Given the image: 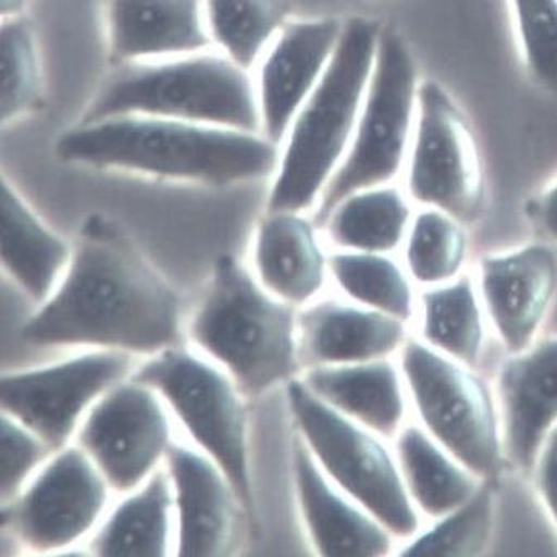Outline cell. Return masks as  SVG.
I'll list each match as a JSON object with an SVG mask.
<instances>
[{
  "label": "cell",
  "instance_id": "6da1fadb",
  "mask_svg": "<svg viewBox=\"0 0 557 557\" xmlns=\"http://www.w3.org/2000/svg\"><path fill=\"white\" fill-rule=\"evenodd\" d=\"M21 335L34 347L157 356L182 342V300L119 226L91 218L59 286Z\"/></svg>",
  "mask_w": 557,
  "mask_h": 557
},
{
  "label": "cell",
  "instance_id": "7a4b0ae2",
  "mask_svg": "<svg viewBox=\"0 0 557 557\" xmlns=\"http://www.w3.org/2000/svg\"><path fill=\"white\" fill-rule=\"evenodd\" d=\"M57 154L84 166L227 186L274 174L278 147L261 132L122 115L78 123L60 136Z\"/></svg>",
  "mask_w": 557,
  "mask_h": 557
},
{
  "label": "cell",
  "instance_id": "3957f363",
  "mask_svg": "<svg viewBox=\"0 0 557 557\" xmlns=\"http://www.w3.org/2000/svg\"><path fill=\"white\" fill-rule=\"evenodd\" d=\"M380 34L369 18L344 24L331 65L278 145L268 211L307 213L321 202L352 145Z\"/></svg>",
  "mask_w": 557,
  "mask_h": 557
},
{
  "label": "cell",
  "instance_id": "277c9868",
  "mask_svg": "<svg viewBox=\"0 0 557 557\" xmlns=\"http://www.w3.org/2000/svg\"><path fill=\"white\" fill-rule=\"evenodd\" d=\"M188 335L198 352L230 373L246 398L289 383L302 367L299 309L272 296L233 256L218 259Z\"/></svg>",
  "mask_w": 557,
  "mask_h": 557
},
{
  "label": "cell",
  "instance_id": "5b68a950",
  "mask_svg": "<svg viewBox=\"0 0 557 557\" xmlns=\"http://www.w3.org/2000/svg\"><path fill=\"white\" fill-rule=\"evenodd\" d=\"M122 115L161 116L261 132L252 72L216 49L119 65L103 82L81 122Z\"/></svg>",
  "mask_w": 557,
  "mask_h": 557
},
{
  "label": "cell",
  "instance_id": "8992f818",
  "mask_svg": "<svg viewBox=\"0 0 557 557\" xmlns=\"http://www.w3.org/2000/svg\"><path fill=\"white\" fill-rule=\"evenodd\" d=\"M287 404L297 435L332 483L401 543L423 530L426 521L411 502L394 442L325 404L302 379L287 383Z\"/></svg>",
  "mask_w": 557,
  "mask_h": 557
},
{
  "label": "cell",
  "instance_id": "52a82bcc",
  "mask_svg": "<svg viewBox=\"0 0 557 557\" xmlns=\"http://www.w3.org/2000/svg\"><path fill=\"white\" fill-rule=\"evenodd\" d=\"M133 379L158 392L195 446L227 474L249 519L256 502L249 460L246 395L226 370L182 345L151 356L133 370Z\"/></svg>",
  "mask_w": 557,
  "mask_h": 557
},
{
  "label": "cell",
  "instance_id": "ba28073f",
  "mask_svg": "<svg viewBox=\"0 0 557 557\" xmlns=\"http://www.w3.org/2000/svg\"><path fill=\"white\" fill-rule=\"evenodd\" d=\"M398 362L418 423L478 476L492 478L505 455L498 395L474 367L414 335Z\"/></svg>",
  "mask_w": 557,
  "mask_h": 557
},
{
  "label": "cell",
  "instance_id": "9c48e42d",
  "mask_svg": "<svg viewBox=\"0 0 557 557\" xmlns=\"http://www.w3.org/2000/svg\"><path fill=\"white\" fill-rule=\"evenodd\" d=\"M417 69L400 35L382 30L352 145L318 206L324 221L345 196L391 185L404 166L418 112Z\"/></svg>",
  "mask_w": 557,
  "mask_h": 557
},
{
  "label": "cell",
  "instance_id": "30bf717a",
  "mask_svg": "<svg viewBox=\"0 0 557 557\" xmlns=\"http://www.w3.org/2000/svg\"><path fill=\"white\" fill-rule=\"evenodd\" d=\"M112 495L97 465L77 443H70L4 503L5 527L30 553H60L95 533Z\"/></svg>",
  "mask_w": 557,
  "mask_h": 557
},
{
  "label": "cell",
  "instance_id": "8fae6325",
  "mask_svg": "<svg viewBox=\"0 0 557 557\" xmlns=\"http://www.w3.org/2000/svg\"><path fill=\"white\" fill-rule=\"evenodd\" d=\"M132 357L94 348L52 366L5 373L0 385L2 413L15 418L57 451L75 440L91 407L132 376Z\"/></svg>",
  "mask_w": 557,
  "mask_h": 557
},
{
  "label": "cell",
  "instance_id": "7c38bea8",
  "mask_svg": "<svg viewBox=\"0 0 557 557\" xmlns=\"http://www.w3.org/2000/svg\"><path fill=\"white\" fill-rule=\"evenodd\" d=\"M170 411L154 388L129 376L91 407L75 443L113 493L126 495L164 467L174 443Z\"/></svg>",
  "mask_w": 557,
  "mask_h": 557
},
{
  "label": "cell",
  "instance_id": "4fadbf2b",
  "mask_svg": "<svg viewBox=\"0 0 557 557\" xmlns=\"http://www.w3.org/2000/svg\"><path fill=\"white\" fill-rule=\"evenodd\" d=\"M418 123L408 168V196L465 220L480 201L476 148L467 120L449 95L432 82L420 87Z\"/></svg>",
  "mask_w": 557,
  "mask_h": 557
},
{
  "label": "cell",
  "instance_id": "5bb4252c",
  "mask_svg": "<svg viewBox=\"0 0 557 557\" xmlns=\"http://www.w3.org/2000/svg\"><path fill=\"white\" fill-rule=\"evenodd\" d=\"M342 30L335 18L289 21L252 70L261 133L277 147L324 77Z\"/></svg>",
  "mask_w": 557,
  "mask_h": 557
},
{
  "label": "cell",
  "instance_id": "9a60e30c",
  "mask_svg": "<svg viewBox=\"0 0 557 557\" xmlns=\"http://www.w3.org/2000/svg\"><path fill=\"white\" fill-rule=\"evenodd\" d=\"M164 468L173 487L174 554L226 556L236 536L237 516L244 511L227 474L198 446L178 442L171 445Z\"/></svg>",
  "mask_w": 557,
  "mask_h": 557
},
{
  "label": "cell",
  "instance_id": "2e32d148",
  "mask_svg": "<svg viewBox=\"0 0 557 557\" xmlns=\"http://www.w3.org/2000/svg\"><path fill=\"white\" fill-rule=\"evenodd\" d=\"M474 277L487 322L509 354L531 347L557 294L556 252L544 244H531L486 256Z\"/></svg>",
  "mask_w": 557,
  "mask_h": 557
},
{
  "label": "cell",
  "instance_id": "e0dca14e",
  "mask_svg": "<svg viewBox=\"0 0 557 557\" xmlns=\"http://www.w3.org/2000/svg\"><path fill=\"white\" fill-rule=\"evenodd\" d=\"M293 473L300 516L315 553L327 557H379L394 553L397 537L337 484L329 480L299 435Z\"/></svg>",
  "mask_w": 557,
  "mask_h": 557
},
{
  "label": "cell",
  "instance_id": "ac0fdd59",
  "mask_svg": "<svg viewBox=\"0 0 557 557\" xmlns=\"http://www.w3.org/2000/svg\"><path fill=\"white\" fill-rule=\"evenodd\" d=\"M505 455L534 468L557 426V338L511 354L498 376Z\"/></svg>",
  "mask_w": 557,
  "mask_h": 557
},
{
  "label": "cell",
  "instance_id": "d6986e66",
  "mask_svg": "<svg viewBox=\"0 0 557 557\" xmlns=\"http://www.w3.org/2000/svg\"><path fill=\"white\" fill-rule=\"evenodd\" d=\"M408 325L352 300H313L299 309L300 360L312 369L394 359L411 337Z\"/></svg>",
  "mask_w": 557,
  "mask_h": 557
},
{
  "label": "cell",
  "instance_id": "ffe728a7",
  "mask_svg": "<svg viewBox=\"0 0 557 557\" xmlns=\"http://www.w3.org/2000/svg\"><path fill=\"white\" fill-rule=\"evenodd\" d=\"M113 62H153L214 49L205 0H107Z\"/></svg>",
  "mask_w": 557,
  "mask_h": 557
},
{
  "label": "cell",
  "instance_id": "44dd1931",
  "mask_svg": "<svg viewBox=\"0 0 557 557\" xmlns=\"http://www.w3.org/2000/svg\"><path fill=\"white\" fill-rule=\"evenodd\" d=\"M329 258L306 213L268 211L259 221L252 272L277 299L296 309L318 300L329 275Z\"/></svg>",
  "mask_w": 557,
  "mask_h": 557
},
{
  "label": "cell",
  "instance_id": "7402d4cb",
  "mask_svg": "<svg viewBox=\"0 0 557 557\" xmlns=\"http://www.w3.org/2000/svg\"><path fill=\"white\" fill-rule=\"evenodd\" d=\"M300 379L325 404L385 438L407 425L411 404L398 357L312 367Z\"/></svg>",
  "mask_w": 557,
  "mask_h": 557
},
{
  "label": "cell",
  "instance_id": "603a6c76",
  "mask_svg": "<svg viewBox=\"0 0 557 557\" xmlns=\"http://www.w3.org/2000/svg\"><path fill=\"white\" fill-rule=\"evenodd\" d=\"M74 255L21 193L2 182V265L34 302L44 304L59 286Z\"/></svg>",
  "mask_w": 557,
  "mask_h": 557
},
{
  "label": "cell",
  "instance_id": "cb8c5ba5",
  "mask_svg": "<svg viewBox=\"0 0 557 557\" xmlns=\"http://www.w3.org/2000/svg\"><path fill=\"white\" fill-rule=\"evenodd\" d=\"M123 496L91 534L90 553L101 557L174 554L173 487L166 468Z\"/></svg>",
  "mask_w": 557,
  "mask_h": 557
},
{
  "label": "cell",
  "instance_id": "d4e9b609",
  "mask_svg": "<svg viewBox=\"0 0 557 557\" xmlns=\"http://www.w3.org/2000/svg\"><path fill=\"white\" fill-rule=\"evenodd\" d=\"M394 446L411 502L425 521L460 508L483 484V478L418 422H407L395 436Z\"/></svg>",
  "mask_w": 557,
  "mask_h": 557
},
{
  "label": "cell",
  "instance_id": "484cf974",
  "mask_svg": "<svg viewBox=\"0 0 557 557\" xmlns=\"http://www.w3.org/2000/svg\"><path fill=\"white\" fill-rule=\"evenodd\" d=\"M417 319V337L451 359L478 366L490 322L474 275L465 272L442 286L422 289Z\"/></svg>",
  "mask_w": 557,
  "mask_h": 557
},
{
  "label": "cell",
  "instance_id": "4316f807",
  "mask_svg": "<svg viewBox=\"0 0 557 557\" xmlns=\"http://www.w3.org/2000/svg\"><path fill=\"white\" fill-rule=\"evenodd\" d=\"M414 214L410 199L392 185L360 189L338 201L322 224L337 251H401Z\"/></svg>",
  "mask_w": 557,
  "mask_h": 557
},
{
  "label": "cell",
  "instance_id": "83f0119b",
  "mask_svg": "<svg viewBox=\"0 0 557 557\" xmlns=\"http://www.w3.org/2000/svg\"><path fill=\"white\" fill-rule=\"evenodd\" d=\"M329 275L345 299L410 324L417 318V284L401 259L385 252L335 251Z\"/></svg>",
  "mask_w": 557,
  "mask_h": 557
},
{
  "label": "cell",
  "instance_id": "f1b7e54d",
  "mask_svg": "<svg viewBox=\"0 0 557 557\" xmlns=\"http://www.w3.org/2000/svg\"><path fill=\"white\" fill-rule=\"evenodd\" d=\"M206 24L216 50L252 70L289 22L287 0H205Z\"/></svg>",
  "mask_w": 557,
  "mask_h": 557
},
{
  "label": "cell",
  "instance_id": "f546056e",
  "mask_svg": "<svg viewBox=\"0 0 557 557\" xmlns=\"http://www.w3.org/2000/svg\"><path fill=\"white\" fill-rule=\"evenodd\" d=\"M468 236L461 220L435 208L414 214L401 246V261L422 289L442 286L465 274Z\"/></svg>",
  "mask_w": 557,
  "mask_h": 557
},
{
  "label": "cell",
  "instance_id": "4dcf8cb0",
  "mask_svg": "<svg viewBox=\"0 0 557 557\" xmlns=\"http://www.w3.org/2000/svg\"><path fill=\"white\" fill-rule=\"evenodd\" d=\"M495 524V490L487 480L460 508L405 541L400 554H435V556H476L492 540Z\"/></svg>",
  "mask_w": 557,
  "mask_h": 557
},
{
  "label": "cell",
  "instance_id": "1f68e13d",
  "mask_svg": "<svg viewBox=\"0 0 557 557\" xmlns=\"http://www.w3.org/2000/svg\"><path fill=\"white\" fill-rule=\"evenodd\" d=\"M42 63L34 27L24 14L2 18V125L39 107Z\"/></svg>",
  "mask_w": 557,
  "mask_h": 557
},
{
  "label": "cell",
  "instance_id": "d6a6232c",
  "mask_svg": "<svg viewBox=\"0 0 557 557\" xmlns=\"http://www.w3.org/2000/svg\"><path fill=\"white\" fill-rule=\"evenodd\" d=\"M515 8L531 74L557 91V0H515Z\"/></svg>",
  "mask_w": 557,
  "mask_h": 557
},
{
  "label": "cell",
  "instance_id": "836d02e7",
  "mask_svg": "<svg viewBox=\"0 0 557 557\" xmlns=\"http://www.w3.org/2000/svg\"><path fill=\"white\" fill-rule=\"evenodd\" d=\"M53 453L37 433L2 413V502L15 498Z\"/></svg>",
  "mask_w": 557,
  "mask_h": 557
},
{
  "label": "cell",
  "instance_id": "e575fe53",
  "mask_svg": "<svg viewBox=\"0 0 557 557\" xmlns=\"http://www.w3.org/2000/svg\"><path fill=\"white\" fill-rule=\"evenodd\" d=\"M534 468L544 505L557 527V442L547 440Z\"/></svg>",
  "mask_w": 557,
  "mask_h": 557
},
{
  "label": "cell",
  "instance_id": "d590c367",
  "mask_svg": "<svg viewBox=\"0 0 557 557\" xmlns=\"http://www.w3.org/2000/svg\"><path fill=\"white\" fill-rule=\"evenodd\" d=\"M537 218L543 233L557 243V185L541 199Z\"/></svg>",
  "mask_w": 557,
  "mask_h": 557
},
{
  "label": "cell",
  "instance_id": "8d00e7d4",
  "mask_svg": "<svg viewBox=\"0 0 557 557\" xmlns=\"http://www.w3.org/2000/svg\"><path fill=\"white\" fill-rule=\"evenodd\" d=\"M27 4V0H2V18L15 17V15L24 14V8Z\"/></svg>",
  "mask_w": 557,
  "mask_h": 557
},
{
  "label": "cell",
  "instance_id": "74e56055",
  "mask_svg": "<svg viewBox=\"0 0 557 557\" xmlns=\"http://www.w3.org/2000/svg\"><path fill=\"white\" fill-rule=\"evenodd\" d=\"M549 440H554V442H557V426L556 430H554V432L550 433Z\"/></svg>",
  "mask_w": 557,
  "mask_h": 557
}]
</instances>
